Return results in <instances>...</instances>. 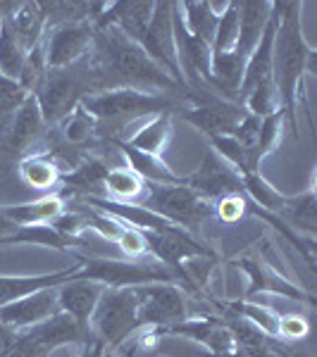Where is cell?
<instances>
[{"label": "cell", "mask_w": 317, "mask_h": 357, "mask_svg": "<svg viewBox=\"0 0 317 357\" xmlns=\"http://www.w3.org/2000/svg\"><path fill=\"white\" fill-rule=\"evenodd\" d=\"M301 10V3H272V13L277 20L272 45V84L281 112L289 119L296 138V110L298 93L303 89V77L317 69V50L303 36Z\"/></svg>", "instance_id": "obj_1"}, {"label": "cell", "mask_w": 317, "mask_h": 357, "mask_svg": "<svg viewBox=\"0 0 317 357\" xmlns=\"http://www.w3.org/2000/svg\"><path fill=\"white\" fill-rule=\"evenodd\" d=\"M91 60L101 74L103 91L110 89H136L148 93L160 91H182L175 79L167 77L165 69L141 50V45L126 38L115 26L94 29V45H91Z\"/></svg>", "instance_id": "obj_2"}, {"label": "cell", "mask_w": 317, "mask_h": 357, "mask_svg": "<svg viewBox=\"0 0 317 357\" xmlns=\"http://www.w3.org/2000/svg\"><path fill=\"white\" fill-rule=\"evenodd\" d=\"M101 74H98L89 53L82 62L72 67L48 69L41 86L31 96L36 98L38 107H41L43 122L48 126H55L77 110L86 96L101 93Z\"/></svg>", "instance_id": "obj_3"}, {"label": "cell", "mask_w": 317, "mask_h": 357, "mask_svg": "<svg viewBox=\"0 0 317 357\" xmlns=\"http://www.w3.org/2000/svg\"><path fill=\"white\" fill-rule=\"evenodd\" d=\"M82 107L94 117L96 131L110 129L112 134L119 131L124 124L134 122L138 117L148 114H163L177 107V100L167 93H148V91L136 89H110L101 93L86 96Z\"/></svg>", "instance_id": "obj_4"}, {"label": "cell", "mask_w": 317, "mask_h": 357, "mask_svg": "<svg viewBox=\"0 0 317 357\" xmlns=\"http://www.w3.org/2000/svg\"><path fill=\"white\" fill-rule=\"evenodd\" d=\"M91 333L108 350H117L138 329V301L134 289H105L89 321Z\"/></svg>", "instance_id": "obj_5"}, {"label": "cell", "mask_w": 317, "mask_h": 357, "mask_svg": "<svg viewBox=\"0 0 317 357\" xmlns=\"http://www.w3.org/2000/svg\"><path fill=\"white\" fill-rule=\"evenodd\" d=\"M77 279L98 281L105 289H136L148 284H170L175 281V274L160 262H122L108 260V257H91L79 262Z\"/></svg>", "instance_id": "obj_6"}, {"label": "cell", "mask_w": 317, "mask_h": 357, "mask_svg": "<svg viewBox=\"0 0 317 357\" xmlns=\"http://www.w3.org/2000/svg\"><path fill=\"white\" fill-rule=\"evenodd\" d=\"M143 188H146L143 207H148L151 212L160 215L175 227L184 229V231L203 224L212 215V203L200 198L186 183H170V186H165V183H146Z\"/></svg>", "instance_id": "obj_7"}, {"label": "cell", "mask_w": 317, "mask_h": 357, "mask_svg": "<svg viewBox=\"0 0 317 357\" xmlns=\"http://www.w3.org/2000/svg\"><path fill=\"white\" fill-rule=\"evenodd\" d=\"M189 100L193 102L189 110H182L184 122L193 124L205 136H234L239 124L249 112L241 102L224 100L210 91H191Z\"/></svg>", "instance_id": "obj_8"}, {"label": "cell", "mask_w": 317, "mask_h": 357, "mask_svg": "<svg viewBox=\"0 0 317 357\" xmlns=\"http://www.w3.org/2000/svg\"><path fill=\"white\" fill-rule=\"evenodd\" d=\"M172 10H175V3H155L151 22L138 33L134 43L141 45L143 53L151 57L160 69H165L167 77L175 79L182 86V91H186L179 62H177L175 33H172Z\"/></svg>", "instance_id": "obj_9"}, {"label": "cell", "mask_w": 317, "mask_h": 357, "mask_svg": "<svg viewBox=\"0 0 317 357\" xmlns=\"http://www.w3.org/2000/svg\"><path fill=\"white\" fill-rule=\"evenodd\" d=\"M138 301V326L146 329H165L170 324L186 319V298L179 286L170 284H148L136 286Z\"/></svg>", "instance_id": "obj_10"}, {"label": "cell", "mask_w": 317, "mask_h": 357, "mask_svg": "<svg viewBox=\"0 0 317 357\" xmlns=\"http://www.w3.org/2000/svg\"><path fill=\"white\" fill-rule=\"evenodd\" d=\"M94 45V24L77 22V24H60L45 29L43 48L48 69H65L82 62Z\"/></svg>", "instance_id": "obj_11"}, {"label": "cell", "mask_w": 317, "mask_h": 357, "mask_svg": "<svg viewBox=\"0 0 317 357\" xmlns=\"http://www.w3.org/2000/svg\"><path fill=\"white\" fill-rule=\"evenodd\" d=\"M191 191H196L207 203H215V200L224 198V195L232 193H244V183H241V174L234 169L232 165H227L212 148H207L203 162L193 174L184 176Z\"/></svg>", "instance_id": "obj_12"}, {"label": "cell", "mask_w": 317, "mask_h": 357, "mask_svg": "<svg viewBox=\"0 0 317 357\" xmlns=\"http://www.w3.org/2000/svg\"><path fill=\"white\" fill-rule=\"evenodd\" d=\"M143 238H146L148 252H153L155 260L165 264L175 276L186 274L184 272V260H193V257L215 260V252L191 238L184 229H179V231H143Z\"/></svg>", "instance_id": "obj_13"}, {"label": "cell", "mask_w": 317, "mask_h": 357, "mask_svg": "<svg viewBox=\"0 0 317 357\" xmlns=\"http://www.w3.org/2000/svg\"><path fill=\"white\" fill-rule=\"evenodd\" d=\"M160 333L191 338V341L205 345L212 357H229L236 350L232 331L227 329V324L222 319H215V317H193V319L186 317V319L177 321V324L160 329Z\"/></svg>", "instance_id": "obj_14"}, {"label": "cell", "mask_w": 317, "mask_h": 357, "mask_svg": "<svg viewBox=\"0 0 317 357\" xmlns=\"http://www.w3.org/2000/svg\"><path fill=\"white\" fill-rule=\"evenodd\" d=\"M60 312L57 289H43L15 303L0 305V321L13 331H24Z\"/></svg>", "instance_id": "obj_15"}, {"label": "cell", "mask_w": 317, "mask_h": 357, "mask_svg": "<svg viewBox=\"0 0 317 357\" xmlns=\"http://www.w3.org/2000/svg\"><path fill=\"white\" fill-rule=\"evenodd\" d=\"M103 293H105V286L98 281L72 279L57 286V305H60V312L69 314L79 326L89 329V321Z\"/></svg>", "instance_id": "obj_16"}, {"label": "cell", "mask_w": 317, "mask_h": 357, "mask_svg": "<svg viewBox=\"0 0 317 357\" xmlns=\"http://www.w3.org/2000/svg\"><path fill=\"white\" fill-rule=\"evenodd\" d=\"M79 262L72 264L69 269L53 274H34V276H3L0 274V305L15 303L20 298H27L36 291L43 289H57V286L67 284V281L77 279Z\"/></svg>", "instance_id": "obj_17"}, {"label": "cell", "mask_w": 317, "mask_h": 357, "mask_svg": "<svg viewBox=\"0 0 317 357\" xmlns=\"http://www.w3.org/2000/svg\"><path fill=\"white\" fill-rule=\"evenodd\" d=\"M239 267L244 269L246 276L251 281L249 298L258 296V293H277V296H284L289 301H313V296H305V293L293 286L291 281H286L284 276H279L272 267H267L263 260H253V257H241Z\"/></svg>", "instance_id": "obj_18"}, {"label": "cell", "mask_w": 317, "mask_h": 357, "mask_svg": "<svg viewBox=\"0 0 317 357\" xmlns=\"http://www.w3.org/2000/svg\"><path fill=\"white\" fill-rule=\"evenodd\" d=\"M272 15V3H239V36L232 53L246 65Z\"/></svg>", "instance_id": "obj_19"}, {"label": "cell", "mask_w": 317, "mask_h": 357, "mask_svg": "<svg viewBox=\"0 0 317 357\" xmlns=\"http://www.w3.org/2000/svg\"><path fill=\"white\" fill-rule=\"evenodd\" d=\"M43 114H41V107H38L36 98L29 96L24 100V105L20 107V112L15 114L13 124H10V131L5 134V138L0 141V146L5 151H13V153H22L41 136L43 131Z\"/></svg>", "instance_id": "obj_20"}, {"label": "cell", "mask_w": 317, "mask_h": 357, "mask_svg": "<svg viewBox=\"0 0 317 357\" xmlns=\"http://www.w3.org/2000/svg\"><path fill=\"white\" fill-rule=\"evenodd\" d=\"M115 146L122 151L124 160L129 162V169H134L136 174L143 178V183H165V186H170V183H184V176L175 174V172H172L160 158H155V155L136 151V148H131L126 141H115Z\"/></svg>", "instance_id": "obj_21"}, {"label": "cell", "mask_w": 317, "mask_h": 357, "mask_svg": "<svg viewBox=\"0 0 317 357\" xmlns=\"http://www.w3.org/2000/svg\"><path fill=\"white\" fill-rule=\"evenodd\" d=\"M5 215L20 227H36V224H50L65 212V203L60 195H43L34 203L22 205H3Z\"/></svg>", "instance_id": "obj_22"}, {"label": "cell", "mask_w": 317, "mask_h": 357, "mask_svg": "<svg viewBox=\"0 0 317 357\" xmlns=\"http://www.w3.org/2000/svg\"><path fill=\"white\" fill-rule=\"evenodd\" d=\"M0 20L10 22L13 31L17 33V38H20L27 50H31L45 33V17L38 3H17L13 13L8 17H0Z\"/></svg>", "instance_id": "obj_23"}, {"label": "cell", "mask_w": 317, "mask_h": 357, "mask_svg": "<svg viewBox=\"0 0 317 357\" xmlns=\"http://www.w3.org/2000/svg\"><path fill=\"white\" fill-rule=\"evenodd\" d=\"M279 215L284 217L286 224L298 231L308 234V238L315 236L317 229V198H315V188H308L305 193L298 195H286L284 205H281ZM277 215V217H279Z\"/></svg>", "instance_id": "obj_24"}, {"label": "cell", "mask_w": 317, "mask_h": 357, "mask_svg": "<svg viewBox=\"0 0 317 357\" xmlns=\"http://www.w3.org/2000/svg\"><path fill=\"white\" fill-rule=\"evenodd\" d=\"M170 136H172V117L170 112H163V114H153L134 136L126 138V143L131 148H136V151L160 158V153L165 151Z\"/></svg>", "instance_id": "obj_25"}, {"label": "cell", "mask_w": 317, "mask_h": 357, "mask_svg": "<svg viewBox=\"0 0 317 357\" xmlns=\"http://www.w3.org/2000/svg\"><path fill=\"white\" fill-rule=\"evenodd\" d=\"M177 10H179L182 22L189 29V33L200 38V41H205L207 45H212L220 17L215 15L210 3H177Z\"/></svg>", "instance_id": "obj_26"}, {"label": "cell", "mask_w": 317, "mask_h": 357, "mask_svg": "<svg viewBox=\"0 0 317 357\" xmlns=\"http://www.w3.org/2000/svg\"><path fill=\"white\" fill-rule=\"evenodd\" d=\"M20 176L24 178L27 186L36 188V191H50L57 188L62 181V172L53 160L45 155H31L20 162Z\"/></svg>", "instance_id": "obj_27"}, {"label": "cell", "mask_w": 317, "mask_h": 357, "mask_svg": "<svg viewBox=\"0 0 317 357\" xmlns=\"http://www.w3.org/2000/svg\"><path fill=\"white\" fill-rule=\"evenodd\" d=\"M29 50L22 45L8 20H0V77L17 82Z\"/></svg>", "instance_id": "obj_28"}, {"label": "cell", "mask_w": 317, "mask_h": 357, "mask_svg": "<svg viewBox=\"0 0 317 357\" xmlns=\"http://www.w3.org/2000/svg\"><path fill=\"white\" fill-rule=\"evenodd\" d=\"M241 183H244V195L251 200L253 205L260 207V210H265V212L279 215L286 195L277 191L267 178H263L260 172H244V174H241Z\"/></svg>", "instance_id": "obj_29"}, {"label": "cell", "mask_w": 317, "mask_h": 357, "mask_svg": "<svg viewBox=\"0 0 317 357\" xmlns=\"http://www.w3.org/2000/svg\"><path fill=\"white\" fill-rule=\"evenodd\" d=\"M143 186H146L143 178L129 167H112V169H108L105 181H103V188L112 195V200H119V203L134 200L136 195H141Z\"/></svg>", "instance_id": "obj_30"}, {"label": "cell", "mask_w": 317, "mask_h": 357, "mask_svg": "<svg viewBox=\"0 0 317 357\" xmlns=\"http://www.w3.org/2000/svg\"><path fill=\"white\" fill-rule=\"evenodd\" d=\"M31 96L22 89L20 84L13 79H3L0 77V141L5 138V134L10 131L15 114L20 112V107L24 105V100Z\"/></svg>", "instance_id": "obj_31"}, {"label": "cell", "mask_w": 317, "mask_h": 357, "mask_svg": "<svg viewBox=\"0 0 317 357\" xmlns=\"http://www.w3.org/2000/svg\"><path fill=\"white\" fill-rule=\"evenodd\" d=\"M236 36H239V3H229L227 10L220 15L215 29V38H212V55L232 53L236 45Z\"/></svg>", "instance_id": "obj_32"}, {"label": "cell", "mask_w": 317, "mask_h": 357, "mask_svg": "<svg viewBox=\"0 0 317 357\" xmlns=\"http://www.w3.org/2000/svg\"><path fill=\"white\" fill-rule=\"evenodd\" d=\"M232 310L241 319L256 326L265 338H277V333H279V314H274L270 307H263L258 303H234Z\"/></svg>", "instance_id": "obj_33"}, {"label": "cell", "mask_w": 317, "mask_h": 357, "mask_svg": "<svg viewBox=\"0 0 317 357\" xmlns=\"http://www.w3.org/2000/svg\"><path fill=\"white\" fill-rule=\"evenodd\" d=\"M108 167L101 162V160H89L82 167H77L69 174H62V181L67 188H74V191H94V188H103V181H105Z\"/></svg>", "instance_id": "obj_34"}, {"label": "cell", "mask_w": 317, "mask_h": 357, "mask_svg": "<svg viewBox=\"0 0 317 357\" xmlns=\"http://www.w3.org/2000/svg\"><path fill=\"white\" fill-rule=\"evenodd\" d=\"M48 74V62H45V48H43V38L34 45L31 50L27 53L24 57V65H22V72H20V79L17 84L27 91V93H34V91L41 86V82Z\"/></svg>", "instance_id": "obj_35"}, {"label": "cell", "mask_w": 317, "mask_h": 357, "mask_svg": "<svg viewBox=\"0 0 317 357\" xmlns=\"http://www.w3.org/2000/svg\"><path fill=\"white\" fill-rule=\"evenodd\" d=\"M60 126H62V136H65L69 143H74V146H82V143H86L91 136L96 134L94 117H91L82 105L69 114L67 119H62Z\"/></svg>", "instance_id": "obj_36"}, {"label": "cell", "mask_w": 317, "mask_h": 357, "mask_svg": "<svg viewBox=\"0 0 317 357\" xmlns=\"http://www.w3.org/2000/svg\"><path fill=\"white\" fill-rule=\"evenodd\" d=\"M207 141H210L212 151L220 155L227 165H232L239 174L249 172V155H246L244 146L234 136H207Z\"/></svg>", "instance_id": "obj_37"}, {"label": "cell", "mask_w": 317, "mask_h": 357, "mask_svg": "<svg viewBox=\"0 0 317 357\" xmlns=\"http://www.w3.org/2000/svg\"><path fill=\"white\" fill-rule=\"evenodd\" d=\"M249 212V198L244 193H232V195H224V198L215 200L212 203V215H217L222 222L227 224H236L241 217Z\"/></svg>", "instance_id": "obj_38"}, {"label": "cell", "mask_w": 317, "mask_h": 357, "mask_svg": "<svg viewBox=\"0 0 317 357\" xmlns=\"http://www.w3.org/2000/svg\"><path fill=\"white\" fill-rule=\"evenodd\" d=\"M117 245L126 257H131V260H138V257H143L148 252L143 231H138L134 227H124V231L119 234V238H117Z\"/></svg>", "instance_id": "obj_39"}, {"label": "cell", "mask_w": 317, "mask_h": 357, "mask_svg": "<svg viewBox=\"0 0 317 357\" xmlns=\"http://www.w3.org/2000/svg\"><path fill=\"white\" fill-rule=\"evenodd\" d=\"M308 333H310V324L305 317L301 314L279 317V333H277V338H284V341H303Z\"/></svg>", "instance_id": "obj_40"}, {"label": "cell", "mask_w": 317, "mask_h": 357, "mask_svg": "<svg viewBox=\"0 0 317 357\" xmlns=\"http://www.w3.org/2000/svg\"><path fill=\"white\" fill-rule=\"evenodd\" d=\"M20 231V224L10 220L8 215H5L3 205H0V245H10V241H13V236Z\"/></svg>", "instance_id": "obj_41"}, {"label": "cell", "mask_w": 317, "mask_h": 357, "mask_svg": "<svg viewBox=\"0 0 317 357\" xmlns=\"http://www.w3.org/2000/svg\"><path fill=\"white\" fill-rule=\"evenodd\" d=\"M79 357H112V353L101 341H98V338H94L91 343L84 345V350H82V355H79Z\"/></svg>", "instance_id": "obj_42"}, {"label": "cell", "mask_w": 317, "mask_h": 357, "mask_svg": "<svg viewBox=\"0 0 317 357\" xmlns=\"http://www.w3.org/2000/svg\"><path fill=\"white\" fill-rule=\"evenodd\" d=\"M15 333H17V331L8 329V326H5L3 321H0V357H3V353H5V350L10 348V343H13Z\"/></svg>", "instance_id": "obj_43"}, {"label": "cell", "mask_w": 317, "mask_h": 357, "mask_svg": "<svg viewBox=\"0 0 317 357\" xmlns=\"http://www.w3.org/2000/svg\"><path fill=\"white\" fill-rule=\"evenodd\" d=\"M45 357H53V353H50V355H45Z\"/></svg>", "instance_id": "obj_44"}]
</instances>
